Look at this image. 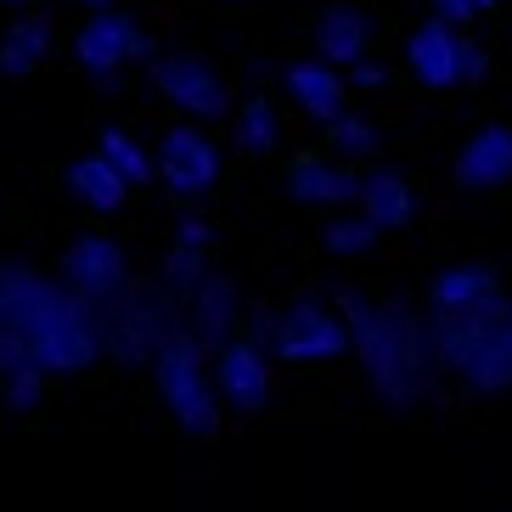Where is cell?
<instances>
[{"instance_id":"f546056e","label":"cell","mask_w":512,"mask_h":512,"mask_svg":"<svg viewBox=\"0 0 512 512\" xmlns=\"http://www.w3.org/2000/svg\"><path fill=\"white\" fill-rule=\"evenodd\" d=\"M175 237L197 242V248H214V226H209V220H192V214H186L181 226H175Z\"/></svg>"},{"instance_id":"ac0fdd59","label":"cell","mask_w":512,"mask_h":512,"mask_svg":"<svg viewBox=\"0 0 512 512\" xmlns=\"http://www.w3.org/2000/svg\"><path fill=\"white\" fill-rule=\"evenodd\" d=\"M62 181H68V192L96 214H119L124 203H130V192H136V186L124 181V169L113 164L102 147H96V158H74V164L62 169Z\"/></svg>"},{"instance_id":"277c9868","label":"cell","mask_w":512,"mask_h":512,"mask_svg":"<svg viewBox=\"0 0 512 512\" xmlns=\"http://www.w3.org/2000/svg\"><path fill=\"white\" fill-rule=\"evenodd\" d=\"M62 282L91 304L96 321L113 316L124 304V293H130V254H124V242L107 237V231H79L62 248Z\"/></svg>"},{"instance_id":"5b68a950","label":"cell","mask_w":512,"mask_h":512,"mask_svg":"<svg viewBox=\"0 0 512 512\" xmlns=\"http://www.w3.org/2000/svg\"><path fill=\"white\" fill-rule=\"evenodd\" d=\"M147 85L164 96L169 107L192 113V119H231V107H237L231 79L220 74L209 57H197V51H164V57H152Z\"/></svg>"},{"instance_id":"9a60e30c","label":"cell","mask_w":512,"mask_h":512,"mask_svg":"<svg viewBox=\"0 0 512 512\" xmlns=\"http://www.w3.org/2000/svg\"><path fill=\"white\" fill-rule=\"evenodd\" d=\"M484 338H490V310H434L428 316V349H434L439 372L462 377Z\"/></svg>"},{"instance_id":"2e32d148","label":"cell","mask_w":512,"mask_h":512,"mask_svg":"<svg viewBox=\"0 0 512 512\" xmlns=\"http://www.w3.org/2000/svg\"><path fill=\"white\" fill-rule=\"evenodd\" d=\"M501 299H507V282H501L496 265H445L428 282L434 310H496Z\"/></svg>"},{"instance_id":"4dcf8cb0","label":"cell","mask_w":512,"mask_h":512,"mask_svg":"<svg viewBox=\"0 0 512 512\" xmlns=\"http://www.w3.org/2000/svg\"><path fill=\"white\" fill-rule=\"evenodd\" d=\"M79 6H85V12H96V6H119V0H79Z\"/></svg>"},{"instance_id":"d6986e66","label":"cell","mask_w":512,"mask_h":512,"mask_svg":"<svg viewBox=\"0 0 512 512\" xmlns=\"http://www.w3.org/2000/svg\"><path fill=\"white\" fill-rule=\"evenodd\" d=\"M355 209L372 220L377 231H406L417 220V192H411L406 175H394V169H372L355 192Z\"/></svg>"},{"instance_id":"4fadbf2b","label":"cell","mask_w":512,"mask_h":512,"mask_svg":"<svg viewBox=\"0 0 512 512\" xmlns=\"http://www.w3.org/2000/svg\"><path fill=\"white\" fill-rule=\"evenodd\" d=\"M282 85H287V96H293V107H299L304 119H316V124H332L338 113H344V102H349V85L338 79V68H332L327 57L287 62Z\"/></svg>"},{"instance_id":"484cf974","label":"cell","mask_w":512,"mask_h":512,"mask_svg":"<svg viewBox=\"0 0 512 512\" xmlns=\"http://www.w3.org/2000/svg\"><path fill=\"white\" fill-rule=\"evenodd\" d=\"M327 130V147L338 152V158H349V164H361V158H372L377 152V124H366V119H338L332 124H321Z\"/></svg>"},{"instance_id":"1f68e13d","label":"cell","mask_w":512,"mask_h":512,"mask_svg":"<svg viewBox=\"0 0 512 512\" xmlns=\"http://www.w3.org/2000/svg\"><path fill=\"white\" fill-rule=\"evenodd\" d=\"M0 6H40V0H0Z\"/></svg>"},{"instance_id":"ffe728a7","label":"cell","mask_w":512,"mask_h":512,"mask_svg":"<svg viewBox=\"0 0 512 512\" xmlns=\"http://www.w3.org/2000/svg\"><path fill=\"white\" fill-rule=\"evenodd\" d=\"M231 147L248 164L276 158V147H282V113H276L271 96H248V102L231 107Z\"/></svg>"},{"instance_id":"cb8c5ba5","label":"cell","mask_w":512,"mask_h":512,"mask_svg":"<svg viewBox=\"0 0 512 512\" xmlns=\"http://www.w3.org/2000/svg\"><path fill=\"white\" fill-rule=\"evenodd\" d=\"M321 242H327V254H338V259H366L377 248V226L355 209V214H344V220H327Z\"/></svg>"},{"instance_id":"3957f363","label":"cell","mask_w":512,"mask_h":512,"mask_svg":"<svg viewBox=\"0 0 512 512\" xmlns=\"http://www.w3.org/2000/svg\"><path fill=\"white\" fill-rule=\"evenodd\" d=\"M152 383H158V400L169 406L175 428L192 439H220V400H214L209 377H203V344L192 332H169L158 355H152Z\"/></svg>"},{"instance_id":"8992f818","label":"cell","mask_w":512,"mask_h":512,"mask_svg":"<svg viewBox=\"0 0 512 512\" xmlns=\"http://www.w3.org/2000/svg\"><path fill=\"white\" fill-rule=\"evenodd\" d=\"M349 321L316 299H293L282 316L271 321V355L287 366H321L349 355Z\"/></svg>"},{"instance_id":"7402d4cb","label":"cell","mask_w":512,"mask_h":512,"mask_svg":"<svg viewBox=\"0 0 512 512\" xmlns=\"http://www.w3.org/2000/svg\"><path fill=\"white\" fill-rule=\"evenodd\" d=\"M209 276V248H197V242H186V237H175L164 248V265H158V282L175 293V299H192L197 293V282Z\"/></svg>"},{"instance_id":"5bb4252c","label":"cell","mask_w":512,"mask_h":512,"mask_svg":"<svg viewBox=\"0 0 512 512\" xmlns=\"http://www.w3.org/2000/svg\"><path fill=\"white\" fill-rule=\"evenodd\" d=\"M406 68L417 74V85H428V91H451V85H462L456 29L445 23V17H428L422 29H411V40H406Z\"/></svg>"},{"instance_id":"52a82bcc","label":"cell","mask_w":512,"mask_h":512,"mask_svg":"<svg viewBox=\"0 0 512 512\" xmlns=\"http://www.w3.org/2000/svg\"><path fill=\"white\" fill-rule=\"evenodd\" d=\"M152 158H158V181L181 197V203L214 192L220 175H226V152L214 147V136L209 130H197V124H169Z\"/></svg>"},{"instance_id":"d6a6232c","label":"cell","mask_w":512,"mask_h":512,"mask_svg":"<svg viewBox=\"0 0 512 512\" xmlns=\"http://www.w3.org/2000/svg\"><path fill=\"white\" fill-rule=\"evenodd\" d=\"M496 6H501V0H479V12H496Z\"/></svg>"},{"instance_id":"9c48e42d","label":"cell","mask_w":512,"mask_h":512,"mask_svg":"<svg viewBox=\"0 0 512 512\" xmlns=\"http://www.w3.org/2000/svg\"><path fill=\"white\" fill-rule=\"evenodd\" d=\"M265 349L271 344L248 327V332H231L226 344H220V355H214V394H220L231 411H242V417H259V411L271 406V394H276Z\"/></svg>"},{"instance_id":"7a4b0ae2","label":"cell","mask_w":512,"mask_h":512,"mask_svg":"<svg viewBox=\"0 0 512 512\" xmlns=\"http://www.w3.org/2000/svg\"><path fill=\"white\" fill-rule=\"evenodd\" d=\"M181 327H186V304L175 299L164 282H130L124 304L113 316H102V355L113 366L141 372V366H152L158 344Z\"/></svg>"},{"instance_id":"603a6c76","label":"cell","mask_w":512,"mask_h":512,"mask_svg":"<svg viewBox=\"0 0 512 512\" xmlns=\"http://www.w3.org/2000/svg\"><path fill=\"white\" fill-rule=\"evenodd\" d=\"M96 147H102L107 158L124 169V181H130V186H152V181H158V158H152V152L130 136V130H102V136H96Z\"/></svg>"},{"instance_id":"6da1fadb","label":"cell","mask_w":512,"mask_h":512,"mask_svg":"<svg viewBox=\"0 0 512 512\" xmlns=\"http://www.w3.org/2000/svg\"><path fill=\"white\" fill-rule=\"evenodd\" d=\"M338 316L349 321V344L361 361L366 383L377 389V400L394 411H411L428 394L434 377V349H428V321L411 316L406 304H377L361 287H332Z\"/></svg>"},{"instance_id":"e0dca14e","label":"cell","mask_w":512,"mask_h":512,"mask_svg":"<svg viewBox=\"0 0 512 512\" xmlns=\"http://www.w3.org/2000/svg\"><path fill=\"white\" fill-rule=\"evenodd\" d=\"M316 57H327L332 68H355L361 57H372V23H366L361 6L349 0H332L316 17Z\"/></svg>"},{"instance_id":"ba28073f","label":"cell","mask_w":512,"mask_h":512,"mask_svg":"<svg viewBox=\"0 0 512 512\" xmlns=\"http://www.w3.org/2000/svg\"><path fill=\"white\" fill-rule=\"evenodd\" d=\"M147 51H152L147 29H141L130 12H119V6H96L74 34V68L91 74V79L119 74V68H130L136 57H147Z\"/></svg>"},{"instance_id":"f1b7e54d","label":"cell","mask_w":512,"mask_h":512,"mask_svg":"<svg viewBox=\"0 0 512 512\" xmlns=\"http://www.w3.org/2000/svg\"><path fill=\"white\" fill-rule=\"evenodd\" d=\"M349 79H355L361 91H377V85H389V68H383V62H372V57H361L355 68H349Z\"/></svg>"},{"instance_id":"d4e9b609","label":"cell","mask_w":512,"mask_h":512,"mask_svg":"<svg viewBox=\"0 0 512 512\" xmlns=\"http://www.w3.org/2000/svg\"><path fill=\"white\" fill-rule=\"evenodd\" d=\"M46 383H51V372L46 366H34V361H23V366H12V372L0 377V400L17 411V417H29L40 400H46Z\"/></svg>"},{"instance_id":"4316f807","label":"cell","mask_w":512,"mask_h":512,"mask_svg":"<svg viewBox=\"0 0 512 512\" xmlns=\"http://www.w3.org/2000/svg\"><path fill=\"white\" fill-rule=\"evenodd\" d=\"M456 57H462V85H484V74H490V57H484L467 34H456Z\"/></svg>"},{"instance_id":"44dd1931","label":"cell","mask_w":512,"mask_h":512,"mask_svg":"<svg viewBox=\"0 0 512 512\" xmlns=\"http://www.w3.org/2000/svg\"><path fill=\"white\" fill-rule=\"evenodd\" d=\"M51 57V23L40 12L34 17H17L12 29L0 34V79H29L40 74Z\"/></svg>"},{"instance_id":"8fae6325","label":"cell","mask_w":512,"mask_h":512,"mask_svg":"<svg viewBox=\"0 0 512 512\" xmlns=\"http://www.w3.org/2000/svg\"><path fill=\"white\" fill-rule=\"evenodd\" d=\"M451 181L462 186V192H496V186L512 181V130L507 124H479V130L456 147Z\"/></svg>"},{"instance_id":"83f0119b","label":"cell","mask_w":512,"mask_h":512,"mask_svg":"<svg viewBox=\"0 0 512 512\" xmlns=\"http://www.w3.org/2000/svg\"><path fill=\"white\" fill-rule=\"evenodd\" d=\"M428 6H434V17H445L451 29L473 23V12H479V0H428Z\"/></svg>"},{"instance_id":"30bf717a","label":"cell","mask_w":512,"mask_h":512,"mask_svg":"<svg viewBox=\"0 0 512 512\" xmlns=\"http://www.w3.org/2000/svg\"><path fill=\"white\" fill-rule=\"evenodd\" d=\"M282 192L299 203V209H344L361 192V175L355 164H344L332 147H299L282 164Z\"/></svg>"},{"instance_id":"7c38bea8","label":"cell","mask_w":512,"mask_h":512,"mask_svg":"<svg viewBox=\"0 0 512 512\" xmlns=\"http://www.w3.org/2000/svg\"><path fill=\"white\" fill-rule=\"evenodd\" d=\"M237 310H242V287L231 271H209L197 282V293L186 299V332L203 349H220L237 332Z\"/></svg>"}]
</instances>
